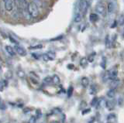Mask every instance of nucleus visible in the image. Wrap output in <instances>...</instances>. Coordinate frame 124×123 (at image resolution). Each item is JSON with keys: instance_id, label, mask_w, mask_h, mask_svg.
<instances>
[{"instance_id": "obj_10", "label": "nucleus", "mask_w": 124, "mask_h": 123, "mask_svg": "<svg viewBox=\"0 0 124 123\" xmlns=\"http://www.w3.org/2000/svg\"><path fill=\"white\" fill-rule=\"evenodd\" d=\"M114 10H115V5H114V3L112 2H108V5H107V8H106L107 13L108 14H111V13H112L114 12Z\"/></svg>"}, {"instance_id": "obj_20", "label": "nucleus", "mask_w": 124, "mask_h": 123, "mask_svg": "<svg viewBox=\"0 0 124 123\" xmlns=\"http://www.w3.org/2000/svg\"><path fill=\"white\" fill-rule=\"evenodd\" d=\"M95 56V53H92L88 57V58H87V60H88V62H92V61L94 60Z\"/></svg>"}, {"instance_id": "obj_28", "label": "nucleus", "mask_w": 124, "mask_h": 123, "mask_svg": "<svg viewBox=\"0 0 124 123\" xmlns=\"http://www.w3.org/2000/svg\"><path fill=\"white\" fill-rule=\"evenodd\" d=\"M42 47H43V45L39 44V45L33 46V47H30V50H40V49H42Z\"/></svg>"}, {"instance_id": "obj_8", "label": "nucleus", "mask_w": 124, "mask_h": 123, "mask_svg": "<svg viewBox=\"0 0 124 123\" xmlns=\"http://www.w3.org/2000/svg\"><path fill=\"white\" fill-rule=\"evenodd\" d=\"M120 83V80L119 78H115V79H112L111 80V82L109 84V87L111 89H116V87L119 86V84Z\"/></svg>"}, {"instance_id": "obj_5", "label": "nucleus", "mask_w": 124, "mask_h": 123, "mask_svg": "<svg viewBox=\"0 0 124 123\" xmlns=\"http://www.w3.org/2000/svg\"><path fill=\"white\" fill-rule=\"evenodd\" d=\"M4 6L8 12H11L13 9V0H3Z\"/></svg>"}, {"instance_id": "obj_39", "label": "nucleus", "mask_w": 124, "mask_h": 123, "mask_svg": "<svg viewBox=\"0 0 124 123\" xmlns=\"http://www.w3.org/2000/svg\"><path fill=\"white\" fill-rule=\"evenodd\" d=\"M50 123H59V122H57V121H54V122H50Z\"/></svg>"}, {"instance_id": "obj_13", "label": "nucleus", "mask_w": 124, "mask_h": 123, "mask_svg": "<svg viewBox=\"0 0 124 123\" xmlns=\"http://www.w3.org/2000/svg\"><path fill=\"white\" fill-rule=\"evenodd\" d=\"M99 15H97L95 13H92L90 14V16H89V20H90V21L92 22H95L99 20Z\"/></svg>"}, {"instance_id": "obj_29", "label": "nucleus", "mask_w": 124, "mask_h": 123, "mask_svg": "<svg viewBox=\"0 0 124 123\" xmlns=\"http://www.w3.org/2000/svg\"><path fill=\"white\" fill-rule=\"evenodd\" d=\"M28 123H37V118L36 116H32L30 117V118L29 119Z\"/></svg>"}, {"instance_id": "obj_7", "label": "nucleus", "mask_w": 124, "mask_h": 123, "mask_svg": "<svg viewBox=\"0 0 124 123\" xmlns=\"http://www.w3.org/2000/svg\"><path fill=\"white\" fill-rule=\"evenodd\" d=\"M117 74H118V72L116 70H110L107 72V79H109V80H112V79H115L117 78Z\"/></svg>"}, {"instance_id": "obj_37", "label": "nucleus", "mask_w": 124, "mask_h": 123, "mask_svg": "<svg viewBox=\"0 0 124 123\" xmlns=\"http://www.w3.org/2000/svg\"><path fill=\"white\" fill-rule=\"evenodd\" d=\"M30 110H31L30 109H26L23 110V112H24V113H28V112H30Z\"/></svg>"}, {"instance_id": "obj_3", "label": "nucleus", "mask_w": 124, "mask_h": 123, "mask_svg": "<svg viewBox=\"0 0 124 123\" xmlns=\"http://www.w3.org/2000/svg\"><path fill=\"white\" fill-rule=\"evenodd\" d=\"M95 11H96L97 13H98L99 15H100V16H105L106 15V13H107L106 6L102 2L98 3V4L96 5Z\"/></svg>"}, {"instance_id": "obj_38", "label": "nucleus", "mask_w": 124, "mask_h": 123, "mask_svg": "<svg viewBox=\"0 0 124 123\" xmlns=\"http://www.w3.org/2000/svg\"><path fill=\"white\" fill-rule=\"evenodd\" d=\"M85 106H86V103H85V101H83L82 104H81V108H82V109H83V108H85Z\"/></svg>"}, {"instance_id": "obj_30", "label": "nucleus", "mask_w": 124, "mask_h": 123, "mask_svg": "<svg viewBox=\"0 0 124 123\" xmlns=\"http://www.w3.org/2000/svg\"><path fill=\"white\" fill-rule=\"evenodd\" d=\"M119 24L120 25V26H123V22H124V19H123V15L122 14L121 16H119Z\"/></svg>"}, {"instance_id": "obj_27", "label": "nucleus", "mask_w": 124, "mask_h": 123, "mask_svg": "<svg viewBox=\"0 0 124 123\" xmlns=\"http://www.w3.org/2000/svg\"><path fill=\"white\" fill-rule=\"evenodd\" d=\"M98 101H99V99L97 98H94L92 100V101H91V105L92 107H94V106H96L97 105V103H98Z\"/></svg>"}, {"instance_id": "obj_23", "label": "nucleus", "mask_w": 124, "mask_h": 123, "mask_svg": "<svg viewBox=\"0 0 124 123\" xmlns=\"http://www.w3.org/2000/svg\"><path fill=\"white\" fill-rule=\"evenodd\" d=\"M73 91H74V88H73V87L70 86L69 88H68V98H71V95H72V94H73Z\"/></svg>"}, {"instance_id": "obj_9", "label": "nucleus", "mask_w": 124, "mask_h": 123, "mask_svg": "<svg viewBox=\"0 0 124 123\" xmlns=\"http://www.w3.org/2000/svg\"><path fill=\"white\" fill-rule=\"evenodd\" d=\"M115 106H116V101L114 99L110 100V101H107L106 102V107L109 111L113 110L115 109Z\"/></svg>"}, {"instance_id": "obj_36", "label": "nucleus", "mask_w": 124, "mask_h": 123, "mask_svg": "<svg viewBox=\"0 0 124 123\" xmlns=\"http://www.w3.org/2000/svg\"><path fill=\"white\" fill-rule=\"evenodd\" d=\"M118 104H119V105H120V106H122V105H123V98H120L118 100Z\"/></svg>"}, {"instance_id": "obj_26", "label": "nucleus", "mask_w": 124, "mask_h": 123, "mask_svg": "<svg viewBox=\"0 0 124 123\" xmlns=\"http://www.w3.org/2000/svg\"><path fill=\"white\" fill-rule=\"evenodd\" d=\"M96 92H97V89H96V87L95 85H92L91 88H90V94H96Z\"/></svg>"}, {"instance_id": "obj_19", "label": "nucleus", "mask_w": 124, "mask_h": 123, "mask_svg": "<svg viewBox=\"0 0 124 123\" xmlns=\"http://www.w3.org/2000/svg\"><path fill=\"white\" fill-rule=\"evenodd\" d=\"M7 81L6 80H0V91H2L5 87L7 86Z\"/></svg>"}, {"instance_id": "obj_34", "label": "nucleus", "mask_w": 124, "mask_h": 123, "mask_svg": "<svg viewBox=\"0 0 124 123\" xmlns=\"http://www.w3.org/2000/svg\"><path fill=\"white\" fill-rule=\"evenodd\" d=\"M91 111V109H85L83 111H82V115H85L87 113H89Z\"/></svg>"}, {"instance_id": "obj_12", "label": "nucleus", "mask_w": 124, "mask_h": 123, "mask_svg": "<svg viewBox=\"0 0 124 123\" xmlns=\"http://www.w3.org/2000/svg\"><path fill=\"white\" fill-rule=\"evenodd\" d=\"M81 84L84 87H87L89 85V79L87 77H84L81 80Z\"/></svg>"}, {"instance_id": "obj_24", "label": "nucleus", "mask_w": 124, "mask_h": 123, "mask_svg": "<svg viewBox=\"0 0 124 123\" xmlns=\"http://www.w3.org/2000/svg\"><path fill=\"white\" fill-rule=\"evenodd\" d=\"M44 82L45 83V84H50L52 82V78L51 77H46V78H45L44 79Z\"/></svg>"}, {"instance_id": "obj_1", "label": "nucleus", "mask_w": 124, "mask_h": 123, "mask_svg": "<svg viewBox=\"0 0 124 123\" xmlns=\"http://www.w3.org/2000/svg\"><path fill=\"white\" fill-rule=\"evenodd\" d=\"M27 13L31 18H37L39 16V10L37 6L34 2H30L27 3Z\"/></svg>"}, {"instance_id": "obj_11", "label": "nucleus", "mask_w": 124, "mask_h": 123, "mask_svg": "<svg viewBox=\"0 0 124 123\" xmlns=\"http://www.w3.org/2000/svg\"><path fill=\"white\" fill-rule=\"evenodd\" d=\"M5 49H6V52L12 57H14V56H16V53L14 48L12 47L11 46H6Z\"/></svg>"}, {"instance_id": "obj_22", "label": "nucleus", "mask_w": 124, "mask_h": 123, "mask_svg": "<svg viewBox=\"0 0 124 123\" xmlns=\"http://www.w3.org/2000/svg\"><path fill=\"white\" fill-rule=\"evenodd\" d=\"M17 74H18V76L19 77V78H23L25 77V73H24V71H22L21 69L18 70Z\"/></svg>"}, {"instance_id": "obj_4", "label": "nucleus", "mask_w": 124, "mask_h": 123, "mask_svg": "<svg viewBox=\"0 0 124 123\" xmlns=\"http://www.w3.org/2000/svg\"><path fill=\"white\" fill-rule=\"evenodd\" d=\"M78 6H79V9L81 11V13L82 15V16H85L89 6V2L88 0H80Z\"/></svg>"}, {"instance_id": "obj_14", "label": "nucleus", "mask_w": 124, "mask_h": 123, "mask_svg": "<svg viewBox=\"0 0 124 123\" xmlns=\"http://www.w3.org/2000/svg\"><path fill=\"white\" fill-rule=\"evenodd\" d=\"M106 101L105 99H100V101H98V103L96 105L99 106H96V108L97 109H102L103 107H106Z\"/></svg>"}, {"instance_id": "obj_21", "label": "nucleus", "mask_w": 124, "mask_h": 123, "mask_svg": "<svg viewBox=\"0 0 124 123\" xmlns=\"http://www.w3.org/2000/svg\"><path fill=\"white\" fill-rule=\"evenodd\" d=\"M46 54H47L50 60H53L54 58H55V53L54 52H48V53H46Z\"/></svg>"}, {"instance_id": "obj_35", "label": "nucleus", "mask_w": 124, "mask_h": 123, "mask_svg": "<svg viewBox=\"0 0 124 123\" xmlns=\"http://www.w3.org/2000/svg\"><path fill=\"white\" fill-rule=\"evenodd\" d=\"M0 109H6V105H5V104H4L2 101V104L0 103Z\"/></svg>"}, {"instance_id": "obj_31", "label": "nucleus", "mask_w": 124, "mask_h": 123, "mask_svg": "<svg viewBox=\"0 0 124 123\" xmlns=\"http://www.w3.org/2000/svg\"><path fill=\"white\" fill-rule=\"evenodd\" d=\"M42 59L44 60V61H49L50 60V59H49V57H48V56H47V54H46V53H44V54L42 55Z\"/></svg>"}, {"instance_id": "obj_32", "label": "nucleus", "mask_w": 124, "mask_h": 123, "mask_svg": "<svg viewBox=\"0 0 124 123\" xmlns=\"http://www.w3.org/2000/svg\"><path fill=\"white\" fill-rule=\"evenodd\" d=\"M106 60H105V58H103L102 63H101V66H102V67L103 69L106 68Z\"/></svg>"}, {"instance_id": "obj_2", "label": "nucleus", "mask_w": 124, "mask_h": 123, "mask_svg": "<svg viewBox=\"0 0 124 123\" xmlns=\"http://www.w3.org/2000/svg\"><path fill=\"white\" fill-rule=\"evenodd\" d=\"M16 3V6L24 17H28L30 16L28 13H27V2L26 0H15Z\"/></svg>"}, {"instance_id": "obj_15", "label": "nucleus", "mask_w": 124, "mask_h": 123, "mask_svg": "<svg viewBox=\"0 0 124 123\" xmlns=\"http://www.w3.org/2000/svg\"><path fill=\"white\" fill-rule=\"evenodd\" d=\"M82 20V15L81 13H76L75 18H74V21L75 22H80Z\"/></svg>"}, {"instance_id": "obj_40", "label": "nucleus", "mask_w": 124, "mask_h": 123, "mask_svg": "<svg viewBox=\"0 0 124 123\" xmlns=\"http://www.w3.org/2000/svg\"><path fill=\"white\" fill-rule=\"evenodd\" d=\"M0 71H1V66H0Z\"/></svg>"}, {"instance_id": "obj_25", "label": "nucleus", "mask_w": 124, "mask_h": 123, "mask_svg": "<svg viewBox=\"0 0 124 123\" xmlns=\"http://www.w3.org/2000/svg\"><path fill=\"white\" fill-rule=\"evenodd\" d=\"M110 40H109V36H106V47L107 48H109L110 47Z\"/></svg>"}, {"instance_id": "obj_33", "label": "nucleus", "mask_w": 124, "mask_h": 123, "mask_svg": "<svg viewBox=\"0 0 124 123\" xmlns=\"http://www.w3.org/2000/svg\"><path fill=\"white\" fill-rule=\"evenodd\" d=\"M41 111H40V110H37V116H36V118H40V117H41Z\"/></svg>"}, {"instance_id": "obj_16", "label": "nucleus", "mask_w": 124, "mask_h": 123, "mask_svg": "<svg viewBox=\"0 0 124 123\" xmlns=\"http://www.w3.org/2000/svg\"><path fill=\"white\" fill-rule=\"evenodd\" d=\"M88 61L87 60V58H85V57H83V58H81V60H80V65L81 67H85L88 65Z\"/></svg>"}, {"instance_id": "obj_6", "label": "nucleus", "mask_w": 124, "mask_h": 123, "mask_svg": "<svg viewBox=\"0 0 124 123\" xmlns=\"http://www.w3.org/2000/svg\"><path fill=\"white\" fill-rule=\"evenodd\" d=\"M14 50L16 53H18V54L19 56H22V57H24L26 56L27 53H26V51L24 50V48H23L22 47H20V46L19 45H15L14 46Z\"/></svg>"}, {"instance_id": "obj_17", "label": "nucleus", "mask_w": 124, "mask_h": 123, "mask_svg": "<svg viewBox=\"0 0 124 123\" xmlns=\"http://www.w3.org/2000/svg\"><path fill=\"white\" fill-rule=\"evenodd\" d=\"M116 95V91L115 89H110L109 91H108L107 92V96L110 98H113Z\"/></svg>"}, {"instance_id": "obj_18", "label": "nucleus", "mask_w": 124, "mask_h": 123, "mask_svg": "<svg viewBox=\"0 0 124 123\" xmlns=\"http://www.w3.org/2000/svg\"><path fill=\"white\" fill-rule=\"evenodd\" d=\"M51 78H52V83H54V84H58L60 83V78L57 75L55 74L53 77H51Z\"/></svg>"}]
</instances>
